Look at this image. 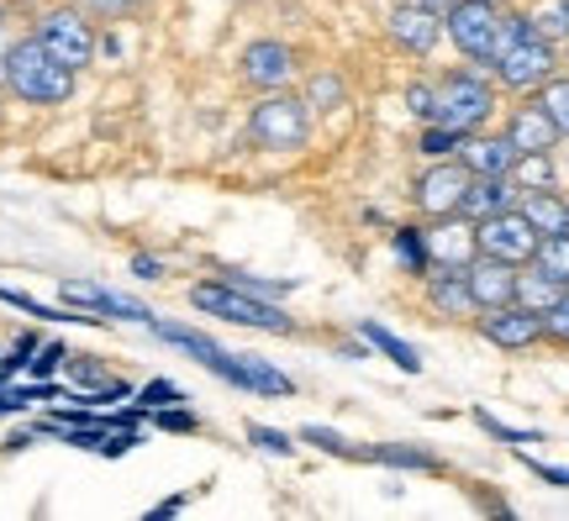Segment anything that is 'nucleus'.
<instances>
[{
  "label": "nucleus",
  "mask_w": 569,
  "mask_h": 521,
  "mask_svg": "<svg viewBox=\"0 0 569 521\" xmlns=\"http://www.w3.org/2000/svg\"><path fill=\"white\" fill-rule=\"evenodd\" d=\"M306 106L311 111H338V106L348 101V84H343V74L338 69H317V74H306Z\"/></svg>",
  "instance_id": "bb28decb"
},
{
  "label": "nucleus",
  "mask_w": 569,
  "mask_h": 521,
  "mask_svg": "<svg viewBox=\"0 0 569 521\" xmlns=\"http://www.w3.org/2000/svg\"><path fill=\"white\" fill-rule=\"evenodd\" d=\"M427 259L432 269H469V263L480 259V242H475V221L469 217H438L427 227Z\"/></svg>",
  "instance_id": "4468645a"
},
{
  "label": "nucleus",
  "mask_w": 569,
  "mask_h": 521,
  "mask_svg": "<svg viewBox=\"0 0 569 521\" xmlns=\"http://www.w3.org/2000/svg\"><path fill=\"white\" fill-rule=\"evenodd\" d=\"M517 206L543 238H565L569 232V196H559V190H522Z\"/></svg>",
  "instance_id": "412c9836"
},
{
  "label": "nucleus",
  "mask_w": 569,
  "mask_h": 521,
  "mask_svg": "<svg viewBox=\"0 0 569 521\" xmlns=\"http://www.w3.org/2000/svg\"><path fill=\"white\" fill-rule=\"evenodd\" d=\"M180 505H184V495H174V501H163V505H153V511H148V517H153V521H159V517H174V511H180Z\"/></svg>",
  "instance_id": "de8ad7c7"
},
{
  "label": "nucleus",
  "mask_w": 569,
  "mask_h": 521,
  "mask_svg": "<svg viewBox=\"0 0 569 521\" xmlns=\"http://www.w3.org/2000/svg\"><path fill=\"white\" fill-rule=\"evenodd\" d=\"M248 90H290L296 84V48L280 38H259L243 48V63H238Z\"/></svg>",
  "instance_id": "9d476101"
},
{
  "label": "nucleus",
  "mask_w": 569,
  "mask_h": 521,
  "mask_svg": "<svg viewBox=\"0 0 569 521\" xmlns=\"http://www.w3.org/2000/svg\"><path fill=\"white\" fill-rule=\"evenodd\" d=\"M148 327H153V338H159V342H169V348L190 353L206 374H217L222 384L238 380V363H243V353H227L222 342L206 338V332H196V327H174V321H148Z\"/></svg>",
  "instance_id": "f8f14e48"
},
{
  "label": "nucleus",
  "mask_w": 569,
  "mask_h": 521,
  "mask_svg": "<svg viewBox=\"0 0 569 521\" xmlns=\"http://www.w3.org/2000/svg\"><path fill=\"white\" fill-rule=\"evenodd\" d=\"M501 17H507V11H501L496 0H459L443 17V38L453 42L469 63H490L496 38H501Z\"/></svg>",
  "instance_id": "0eeeda50"
},
{
  "label": "nucleus",
  "mask_w": 569,
  "mask_h": 521,
  "mask_svg": "<svg viewBox=\"0 0 569 521\" xmlns=\"http://www.w3.org/2000/svg\"><path fill=\"white\" fill-rule=\"evenodd\" d=\"M132 401H138L142 411H159V405H184V390L169 380H148L142 390H132Z\"/></svg>",
  "instance_id": "f704fd0d"
},
{
  "label": "nucleus",
  "mask_w": 569,
  "mask_h": 521,
  "mask_svg": "<svg viewBox=\"0 0 569 521\" xmlns=\"http://www.w3.org/2000/svg\"><path fill=\"white\" fill-rule=\"evenodd\" d=\"M11 42H17V38H6V6H0V69H6V53H11Z\"/></svg>",
  "instance_id": "09e8293b"
},
{
  "label": "nucleus",
  "mask_w": 569,
  "mask_h": 521,
  "mask_svg": "<svg viewBox=\"0 0 569 521\" xmlns=\"http://www.w3.org/2000/svg\"><path fill=\"white\" fill-rule=\"evenodd\" d=\"M69 374H74V384H90V390H106V384H111V374H106L101 363H90L84 353H69Z\"/></svg>",
  "instance_id": "a19ab883"
},
{
  "label": "nucleus",
  "mask_w": 569,
  "mask_h": 521,
  "mask_svg": "<svg viewBox=\"0 0 569 521\" xmlns=\"http://www.w3.org/2000/svg\"><path fill=\"white\" fill-rule=\"evenodd\" d=\"M459 163H465L469 174H511V163H517V148H511L507 132H501V138L469 132V138L459 142Z\"/></svg>",
  "instance_id": "aec40b11"
},
{
  "label": "nucleus",
  "mask_w": 569,
  "mask_h": 521,
  "mask_svg": "<svg viewBox=\"0 0 569 521\" xmlns=\"http://www.w3.org/2000/svg\"><path fill=\"white\" fill-rule=\"evenodd\" d=\"M427 11H438V17H448V11H453V6H459V0H422Z\"/></svg>",
  "instance_id": "8fccbe9b"
},
{
  "label": "nucleus",
  "mask_w": 569,
  "mask_h": 521,
  "mask_svg": "<svg viewBox=\"0 0 569 521\" xmlns=\"http://www.w3.org/2000/svg\"><path fill=\"white\" fill-rule=\"evenodd\" d=\"M475 242H480L486 259H501V263H517V269H522V263H532L543 232L522 217V206H507V211H496V217L475 221Z\"/></svg>",
  "instance_id": "6e6552de"
},
{
  "label": "nucleus",
  "mask_w": 569,
  "mask_h": 521,
  "mask_svg": "<svg viewBox=\"0 0 569 521\" xmlns=\"http://www.w3.org/2000/svg\"><path fill=\"white\" fill-rule=\"evenodd\" d=\"M365 463H386V469H417V474H438L443 463L427 448H407V442H380V448H359Z\"/></svg>",
  "instance_id": "393cba45"
},
{
  "label": "nucleus",
  "mask_w": 569,
  "mask_h": 521,
  "mask_svg": "<svg viewBox=\"0 0 569 521\" xmlns=\"http://www.w3.org/2000/svg\"><path fill=\"white\" fill-rule=\"evenodd\" d=\"M359 338H365L375 353H386L401 374H422V353H417L407 338H396L390 327H380V321H359Z\"/></svg>",
  "instance_id": "4be33fe9"
},
{
  "label": "nucleus",
  "mask_w": 569,
  "mask_h": 521,
  "mask_svg": "<svg viewBox=\"0 0 569 521\" xmlns=\"http://www.w3.org/2000/svg\"><path fill=\"white\" fill-rule=\"evenodd\" d=\"M63 359H69V353H63L59 342H48V348H42L38 359H27V369H32V374H38V380H42V374H53V369H59Z\"/></svg>",
  "instance_id": "c03bdc74"
},
{
  "label": "nucleus",
  "mask_w": 569,
  "mask_h": 521,
  "mask_svg": "<svg viewBox=\"0 0 569 521\" xmlns=\"http://www.w3.org/2000/svg\"><path fill=\"white\" fill-rule=\"evenodd\" d=\"M469 180H475V174H469L459 159H432V163H427V174L417 180V211H422V217H432V221L453 217V211L465 206Z\"/></svg>",
  "instance_id": "9b49d317"
},
{
  "label": "nucleus",
  "mask_w": 569,
  "mask_h": 521,
  "mask_svg": "<svg viewBox=\"0 0 569 521\" xmlns=\"http://www.w3.org/2000/svg\"><path fill=\"white\" fill-rule=\"evenodd\" d=\"M301 442L322 448V453H332V459H359V448H353L343 432H332V427H301Z\"/></svg>",
  "instance_id": "72a5a7b5"
},
{
  "label": "nucleus",
  "mask_w": 569,
  "mask_h": 521,
  "mask_svg": "<svg viewBox=\"0 0 569 521\" xmlns=\"http://www.w3.org/2000/svg\"><path fill=\"white\" fill-rule=\"evenodd\" d=\"M63 305H74V311H96V317H117V321H148V305L127 301L117 290H106V284H90V280H63L59 284Z\"/></svg>",
  "instance_id": "f3484780"
},
{
  "label": "nucleus",
  "mask_w": 569,
  "mask_h": 521,
  "mask_svg": "<svg viewBox=\"0 0 569 521\" xmlns=\"http://www.w3.org/2000/svg\"><path fill=\"white\" fill-rule=\"evenodd\" d=\"M496 111V84L486 69H448L443 80H432V121H443L453 132H480Z\"/></svg>",
  "instance_id": "20e7f679"
},
{
  "label": "nucleus",
  "mask_w": 569,
  "mask_h": 521,
  "mask_svg": "<svg viewBox=\"0 0 569 521\" xmlns=\"http://www.w3.org/2000/svg\"><path fill=\"white\" fill-rule=\"evenodd\" d=\"M528 21L549 42H565L569 38V0H538V6L528 11Z\"/></svg>",
  "instance_id": "7c9ffc66"
},
{
  "label": "nucleus",
  "mask_w": 569,
  "mask_h": 521,
  "mask_svg": "<svg viewBox=\"0 0 569 521\" xmlns=\"http://www.w3.org/2000/svg\"><path fill=\"white\" fill-rule=\"evenodd\" d=\"M559 295H565V284L553 280V274H543L538 263H522V269H517V305H528V311L543 317V311H553Z\"/></svg>",
  "instance_id": "b1692460"
},
{
  "label": "nucleus",
  "mask_w": 569,
  "mask_h": 521,
  "mask_svg": "<svg viewBox=\"0 0 569 521\" xmlns=\"http://www.w3.org/2000/svg\"><path fill=\"white\" fill-rule=\"evenodd\" d=\"M390 248H396L401 269H411L417 280H422L427 269H432V259H427V232H422V227H396V232H390Z\"/></svg>",
  "instance_id": "cd10ccee"
},
{
  "label": "nucleus",
  "mask_w": 569,
  "mask_h": 521,
  "mask_svg": "<svg viewBox=\"0 0 569 521\" xmlns=\"http://www.w3.org/2000/svg\"><path fill=\"white\" fill-rule=\"evenodd\" d=\"M553 63H559V42L543 38L522 11H507V17H501L496 53H490V63H486L490 74H496V84L528 96V90H538L543 80H553Z\"/></svg>",
  "instance_id": "f257e3e1"
},
{
  "label": "nucleus",
  "mask_w": 569,
  "mask_h": 521,
  "mask_svg": "<svg viewBox=\"0 0 569 521\" xmlns=\"http://www.w3.org/2000/svg\"><path fill=\"white\" fill-rule=\"evenodd\" d=\"M465 274H469V290H475V305H480V311H496V305L517 301V263H501V259H486V253H480Z\"/></svg>",
  "instance_id": "a211bd4d"
},
{
  "label": "nucleus",
  "mask_w": 569,
  "mask_h": 521,
  "mask_svg": "<svg viewBox=\"0 0 569 521\" xmlns=\"http://www.w3.org/2000/svg\"><path fill=\"white\" fill-rule=\"evenodd\" d=\"M248 138L269 148V153H296L311 142V106L306 96H290V90H269L264 101L248 111Z\"/></svg>",
  "instance_id": "39448f33"
},
{
  "label": "nucleus",
  "mask_w": 569,
  "mask_h": 521,
  "mask_svg": "<svg viewBox=\"0 0 569 521\" xmlns=\"http://www.w3.org/2000/svg\"><path fill=\"white\" fill-rule=\"evenodd\" d=\"M459 142H465V132H453L443 121H427L422 138H417V153L422 159H459Z\"/></svg>",
  "instance_id": "c85d7f7f"
},
{
  "label": "nucleus",
  "mask_w": 569,
  "mask_h": 521,
  "mask_svg": "<svg viewBox=\"0 0 569 521\" xmlns=\"http://www.w3.org/2000/svg\"><path fill=\"white\" fill-rule=\"evenodd\" d=\"M0 84H6L21 106H63L74 96V69L53 59L38 38H17L11 53H6Z\"/></svg>",
  "instance_id": "f03ea898"
},
{
  "label": "nucleus",
  "mask_w": 569,
  "mask_h": 521,
  "mask_svg": "<svg viewBox=\"0 0 569 521\" xmlns=\"http://www.w3.org/2000/svg\"><path fill=\"white\" fill-rule=\"evenodd\" d=\"M0 305H11V311H27V317H38V321H80V327H96L101 317H84V311H53V305H42L32 301V295H21V290H0Z\"/></svg>",
  "instance_id": "c756f323"
},
{
  "label": "nucleus",
  "mask_w": 569,
  "mask_h": 521,
  "mask_svg": "<svg viewBox=\"0 0 569 521\" xmlns=\"http://www.w3.org/2000/svg\"><path fill=\"white\" fill-rule=\"evenodd\" d=\"M248 442H253V448H264V453H280V459L296 453V438L280 432V427H248Z\"/></svg>",
  "instance_id": "4c0bfd02"
},
{
  "label": "nucleus",
  "mask_w": 569,
  "mask_h": 521,
  "mask_svg": "<svg viewBox=\"0 0 569 521\" xmlns=\"http://www.w3.org/2000/svg\"><path fill=\"white\" fill-rule=\"evenodd\" d=\"M522 201V184L511 180V174H475L465 190V206H459V217L469 221H486L496 211H507V206Z\"/></svg>",
  "instance_id": "6ab92c4d"
},
{
  "label": "nucleus",
  "mask_w": 569,
  "mask_h": 521,
  "mask_svg": "<svg viewBox=\"0 0 569 521\" xmlns=\"http://www.w3.org/2000/svg\"><path fill=\"white\" fill-rule=\"evenodd\" d=\"M132 274H138V280H163V259H153V253H132Z\"/></svg>",
  "instance_id": "49530a36"
},
{
  "label": "nucleus",
  "mask_w": 569,
  "mask_h": 521,
  "mask_svg": "<svg viewBox=\"0 0 569 521\" xmlns=\"http://www.w3.org/2000/svg\"><path fill=\"white\" fill-rule=\"evenodd\" d=\"M153 427H163V432H196L201 421L190 417V411H174V405H159V411H153Z\"/></svg>",
  "instance_id": "79ce46f5"
},
{
  "label": "nucleus",
  "mask_w": 569,
  "mask_h": 521,
  "mask_svg": "<svg viewBox=\"0 0 569 521\" xmlns=\"http://www.w3.org/2000/svg\"><path fill=\"white\" fill-rule=\"evenodd\" d=\"M407 106H411V117H422V121H432V84H427V80L407 84Z\"/></svg>",
  "instance_id": "37998d69"
},
{
  "label": "nucleus",
  "mask_w": 569,
  "mask_h": 521,
  "mask_svg": "<svg viewBox=\"0 0 569 521\" xmlns=\"http://www.w3.org/2000/svg\"><path fill=\"white\" fill-rule=\"evenodd\" d=\"M511 180L522 190H559V163H553V153H517Z\"/></svg>",
  "instance_id": "a878e982"
},
{
  "label": "nucleus",
  "mask_w": 569,
  "mask_h": 521,
  "mask_svg": "<svg viewBox=\"0 0 569 521\" xmlns=\"http://www.w3.org/2000/svg\"><path fill=\"white\" fill-rule=\"evenodd\" d=\"M532 263H538L543 274H553V280L569 290V232H565V238H543V242H538Z\"/></svg>",
  "instance_id": "473e14b6"
},
{
  "label": "nucleus",
  "mask_w": 569,
  "mask_h": 521,
  "mask_svg": "<svg viewBox=\"0 0 569 521\" xmlns=\"http://www.w3.org/2000/svg\"><path fill=\"white\" fill-rule=\"evenodd\" d=\"M84 17H101V21H122L138 11V0H74Z\"/></svg>",
  "instance_id": "ea45409f"
},
{
  "label": "nucleus",
  "mask_w": 569,
  "mask_h": 521,
  "mask_svg": "<svg viewBox=\"0 0 569 521\" xmlns=\"http://www.w3.org/2000/svg\"><path fill=\"white\" fill-rule=\"evenodd\" d=\"M422 284H427V305H432V311H438L443 321L480 317V305H475V290H469V274H465V269H427Z\"/></svg>",
  "instance_id": "2eb2a0df"
},
{
  "label": "nucleus",
  "mask_w": 569,
  "mask_h": 521,
  "mask_svg": "<svg viewBox=\"0 0 569 521\" xmlns=\"http://www.w3.org/2000/svg\"><path fill=\"white\" fill-rule=\"evenodd\" d=\"M543 338L559 342V348H569V290L553 301V311H543Z\"/></svg>",
  "instance_id": "58836bf2"
},
{
  "label": "nucleus",
  "mask_w": 569,
  "mask_h": 521,
  "mask_svg": "<svg viewBox=\"0 0 569 521\" xmlns=\"http://www.w3.org/2000/svg\"><path fill=\"white\" fill-rule=\"evenodd\" d=\"M232 390H248V395H296V380H290V374H280L274 363L243 353V369H238Z\"/></svg>",
  "instance_id": "5701e85b"
},
{
  "label": "nucleus",
  "mask_w": 569,
  "mask_h": 521,
  "mask_svg": "<svg viewBox=\"0 0 569 521\" xmlns=\"http://www.w3.org/2000/svg\"><path fill=\"white\" fill-rule=\"evenodd\" d=\"M227 280L238 290H248V295H264V301H280V295L296 290V280H259V274H227Z\"/></svg>",
  "instance_id": "e433bc0d"
},
{
  "label": "nucleus",
  "mask_w": 569,
  "mask_h": 521,
  "mask_svg": "<svg viewBox=\"0 0 569 521\" xmlns=\"http://www.w3.org/2000/svg\"><path fill=\"white\" fill-rule=\"evenodd\" d=\"M32 38H38L59 63H69L74 74L90 69L96 53H101V32H96V21L84 17L74 0H69V6H53V11H42L38 27H32Z\"/></svg>",
  "instance_id": "423d86ee"
},
{
  "label": "nucleus",
  "mask_w": 569,
  "mask_h": 521,
  "mask_svg": "<svg viewBox=\"0 0 569 521\" xmlns=\"http://www.w3.org/2000/svg\"><path fill=\"white\" fill-rule=\"evenodd\" d=\"M475 327H480V338H486L490 348H501V353H528V348L543 342V317L528 311V305H517V301L496 305V311H480Z\"/></svg>",
  "instance_id": "1a4fd4ad"
},
{
  "label": "nucleus",
  "mask_w": 569,
  "mask_h": 521,
  "mask_svg": "<svg viewBox=\"0 0 569 521\" xmlns=\"http://www.w3.org/2000/svg\"><path fill=\"white\" fill-rule=\"evenodd\" d=\"M528 469L538 474L543 484H553V490H569V469H559V463H538V459H528Z\"/></svg>",
  "instance_id": "a18cd8bd"
},
{
  "label": "nucleus",
  "mask_w": 569,
  "mask_h": 521,
  "mask_svg": "<svg viewBox=\"0 0 569 521\" xmlns=\"http://www.w3.org/2000/svg\"><path fill=\"white\" fill-rule=\"evenodd\" d=\"M538 106L553 117L559 138H569V80H565V74H553V80L538 84Z\"/></svg>",
  "instance_id": "2f4dec72"
},
{
  "label": "nucleus",
  "mask_w": 569,
  "mask_h": 521,
  "mask_svg": "<svg viewBox=\"0 0 569 521\" xmlns=\"http://www.w3.org/2000/svg\"><path fill=\"white\" fill-rule=\"evenodd\" d=\"M507 138H511V148L517 153H553L559 148V127H553V117L538 106V96L532 101H522V106H511V121H507Z\"/></svg>",
  "instance_id": "dca6fc26"
},
{
  "label": "nucleus",
  "mask_w": 569,
  "mask_h": 521,
  "mask_svg": "<svg viewBox=\"0 0 569 521\" xmlns=\"http://www.w3.org/2000/svg\"><path fill=\"white\" fill-rule=\"evenodd\" d=\"M190 305H196L201 317H222V321H232V327H248V332H274V338H290V332H296V321L284 317L280 305L264 301V295H248V290H238L232 280L190 284Z\"/></svg>",
  "instance_id": "7ed1b4c3"
},
{
  "label": "nucleus",
  "mask_w": 569,
  "mask_h": 521,
  "mask_svg": "<svg viewBox=\"0 0 569 521\" xmlns=\"http://www.w3.org/2000/svg\"><path fill=\"white\" fill-rule=\"evenodd\" d=\"M475 421H480V427H486V432H490L496 442H511V448H528V442H543L538 432H528V427H507V421H496L490 411H475Z\"/></svg>",
  "instance_id": "c9c22d12"
},
{
  "label": "nucleus",
  "mask_w": 569,
  "mask_h": 521,
  "mask_svg": "<svg viewBox=\"0 0 569 521\" xmlns=\"http://www.w3.org/2000/svg\"><path fill=\"white\" fill-rule=\"evenodd\" d=\"M386 32H390V42H396L401 53L427 59V53L443 42V17H438V11H427L422 0H401V6L386 17Z\"/></svg>",
  "instance_id": "ddd939ff"
}]
</instances>
